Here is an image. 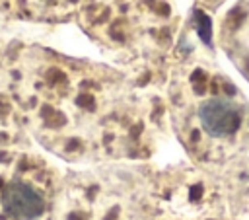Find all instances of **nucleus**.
<instances>
[{"mask_svg": "<svg viewBox=\"0 0 249 220\" xmlns=\"http://www.w3.org/2000/svg\"><path fill=\"white\" fill-rule=\"evenodd\" d=\"M196 119L200 128L210 138H230L241 128V107L233 99L226 95H212L206 97L198 109Z\"/></svg>", "mask_w": 249, "mask_h": 220, "instance_id": "nucleus-2", "label": "nucleus"}, {"mask_svg": "<svg viewBox=\"0 0 249 220\" xmlns=\"http://www.w3.org/2000/svg\"><path fill=\"white\" fill-rule=\"evenodd\" d=\"M49 195L39 177L16 173L0 181V220H45Z\"/></svg>", "mask_w": 249, "mask_h": 220, "instance_id": "nucleus-1", "label": "nucleus"}]
</instances>
